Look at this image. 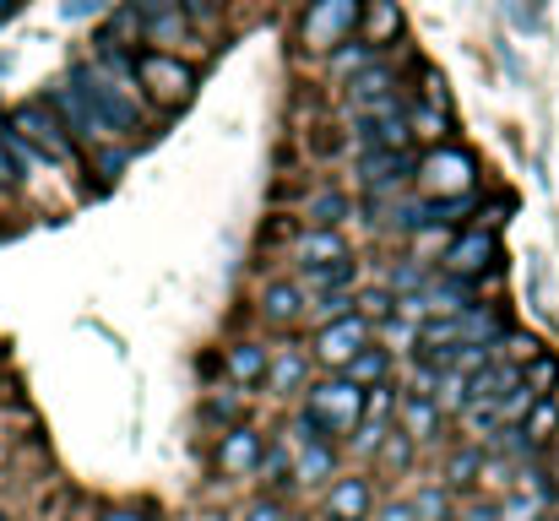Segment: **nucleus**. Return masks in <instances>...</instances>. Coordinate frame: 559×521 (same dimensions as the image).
<instances>
[{"label":"nucleus","instance_id":"obj_2","mask_svg":"<svg viewBox=\"0 0 559 521\" xmlns=\"http://www.w3.org/2000/svg\"><path fill=\"white\" fill-rule=\"evenodd\" d=\"M131 82L153 115H180L195 98V66L169 49H131Z\"/></svg>","mask_w":559,"mask_h":521},{"label":"nucleus","instance_id":"obj_31","mask_svg":"<svg viewBox=\"0 0 559 521\" xmlns=\"http://www.w3.org/2000/svg\"><path fill=\"white\" fill-rule=\"evenodd\" d=\"M516 375H522V386H527L533 396H549V391H559V358L549 353V347H544L538 358H527Z\"/></svg>","mask_w":559,"mask_h":521},{"label":"nucleus","instance_id":"obj_30","mask_svg":"<svg viewBox=\"0 0 559 521\" xmlns=\"http://www.w3.org/2000/svg\"><path fill=\"white\" fill-rule=\"evenodd\" d=\"M374 55H380V49H370V44H337V49H326V71H332L337 82H348V76H359L365 66H374Z\"/></svg>","mask_w":559,"mask_h":521},{"label":"nucleus","instance_id":"obj_34","mask_svg":"<svg viewBox=\"0 0 559 521\" xmlns=\"http://www.w3.org/2000/svg\"><path fill=\"white\" fill-rule=\"evenodd\" d=\"M343 316H359L348 288H337V294H321L316 305H305V321H316V327H326V321H343Z\"/></svg>","mask_w":559,"mask_h":521},{"label":"nucleus","instance_id":"obj_36","mask_svg":"<svg viewBox=\"0 0 559 521\" xmlns=\"http://www.w3.org/2000/svg\"><path fill=\"white\" fill-rule=\"evenodd\" d=\"M354 310H359L370 327H385V321L396 316V294H391V288H365V294H354Z\"/></svg>","mask_w":559,"mask_h":521},{"label":"nucleus","instance_id":"obj_45","mask_svg":"<svg viewBox=\"0 0 559 521\" xmlns=\"http://www.w3.org/2000/svg\"><path fill=\"white\" fill-rule=\"evenodd\" d=\"M93 153H98L93 164H98V174H104V179H120V169H126V153H115V142H104V147H93Z\"/></svg>","mask_w":559,"mask_h":521},{"label":"nucleus","instance_id":"obj_1","mask_svg":"<svg viewBox=\"0 0 559 521\" xmlns=\"http://www.w3.org/2000/svg\"><path fill=\"white\" fill-rule=\"evenodd\" d=\"M93 109H98V120L115 131V137H126V142H136V137H147V126H153V109H147V98L136 93V82H131V66H104V60H76L71 66V76H66Z\"/></svg>","mask_w":559,"mask_h":521},{"label":"nucleus","instance_id":"obj_7","mask_svg":"<svg viewBox=\"0 0 559 521\" xmlns=\"http://www.w3.org/2000/svg\"><path fill=\"white\" fill-rule=\"evenodd\" d=\"M49 109H55V120L66 126V137L82 147V153H93V147H104V142H115V131L98 120V109L71 87V82H60V87H49V98H44Z\"/></svg>","mask_w":559,"mask_h":521},{"label":"nucleus","instance_id":"obj_42","mask_svg":"<svg viewBox=\"0 0 559 521\" xmlns=\"http://www.w3.org/2000/svg\"><path fill=\"white\" fill-rule=\"evenodd\" d=\"M115 0H60V16L66 22H93V16H104Z\"/></svg>","mask_w":559,"mask_h":521},{"label":"nucleus","instance_id":"obj_41","mask_svg":"<svg viewBox=\"0 0 559 521\" xmlns=\"http://www.w3.org/2000/svg\"><path fill=\"white\" fill-rule=\"evenodd\" d=\"M429 283V267H418V261H402L396 267V277H391V294H418Z\"/></svg>","mask_w":559,"mask_h":521},{"label":"nucleus","instance_id":"obj_15","mask_svg":"<svg viewBox=\"0 0 559 521\" xmlns=\"http://www.w3.org/2000/svg\"><path fill=\"white\" fill-rule=\"evenodd\" d=\"M354 174H359V185L370 196H391V190H402L413 179V153H359Z\"/></svg>","mask_w":559,"mask_h":521},{"label":"nucleus","instance_id":"obj_3","mask_svg":"<svg viewBox=\"0 0 559 521\" xmlns=\"http://www.w3.org/2000/svg\"><path fill=\"white\" fill-rule=\"evenodd\" d=\"M332 446H343L354 429H359V413H365V391L343 375H321L305 386V407H299Z\"/></svg>","mask_w":559,"mask_h":521},{"label":"nucleus","instance_id":"obj_24","mask_svg":"<svg viewBox=\"0 0 559 521\" xmlns=\"http://www.w3.org/2000/svg\"><path fill=\"white\" fill-rule=\"evenodd\" d=\"M407 506H413L418 521H456V495H451L440 478H424V484L407 495Z\"/></svg>","mask_w":559,"mask_h":521},{"label":"nucleus","instance_id":"obj_21","mask_svg":"<svg viewBox=\"0 0 559 521\" xmlns=\"http://www.w3.org/2000/svg\"><path fill=\"white\" fill-rule=\"evenodd\" d=\"M294 261L299 267H326V261H348V245L337 228H310L294 239Z\"/></svg>","mask_w":559,"mask_h":521},{"label":"nucleus","instance_id":"obj_33","mask_svg":"<svg viewBox=\"0 0 559 521\" xmlns=\"http://www.w3.org/2000/svg\"><path fill=\"white\" fill-rule=\"evenodd\" d=\"M354 283V261H326V267H305V283L299 288H321V294H337Z\"/></svg>","mask_w":559,"mask_h":521},{"label":"nucleus","instance_id":"obj_16","mask_svg":"<svg viewBox=\"0 0 559 521\" xmlns=\"http://www.w3.org/2000/svg\"><path fill=\"white\" fill-rule=\"evenodd\" d=\"M391 429H396V435H407L413 446H435V440H440V429H445V413H440L429 396H402V402H396Z\"/></svg>","mask_w":559,"mask_h":521},{"label":"nucleus","instance_id":"obj_8","mask_svg":"<svg viewBox=\"0 0 559 521\" xmlns=\"http://www.w3.org/2000/svg\"><path fill=\"white\" fill-rule=\"evenodd\" d=\"M126 5H131V16H136L147 49H169V55H180V49L190 44V27H195V22L180 11V0H126Z\"/></svg>","mask_w":559,"mask_h":521},{"label":"nucleus","instance_id":"obj_22","mask_svg":"<svg viewBox=\"0 0 559 521\" xmlns=\"http://www.w3.org/2000/svg\"><path fill=\"white\" fill-rule=\"evenodd\" d=\"M478 212V190L467 196H424V228H462Z\"/></svg>","mask_w":559,"mask_h":521},{"label":"nucleus","instance_id":"obj_28","mask_svg":"<svg viewBox=\"0 0 559 521\" xmlns=\"http://www.w3.org/2000/svg\"><path fill=\"white\" fill-rule=\"evenodd\" d=\"M396 402H402V386H396V380L370 386V391H365V413H359V424H370V429H391V418H396Z\"/></svg>","mask_w":559,"mask_h":521},{"label":"nucleus","instance_id":"obj_4","mask_svg":"<svg viewBox=\"0 0 559 521\" xmlns=\"http://www.w3.org/2000/svg\"><path fill=\"white\" fill-rule=\"evenodd\" d=\"M5 131L33 153V164L44 158V164H60V169H66V164H76V158H82V147L66 137V126L55 120V109H49L44 98L16 104V109H11V120H5Z\"/></svg>","mask_w":559,"mask_h":521},{"label":"nucleus","instance_id":"obj_26","mask_svg":"<svg viewBox=\"0 0 559 521\" xmlns=\"http://www.w3.org/2000/svg\"><path fill=\"white\" fill-rule=\"evenodd\" d=\"M522 429H527V440H533V446H555L559 440V391L533 396V407H527Z\"/></svg>","mask_w":559,"mask_h":521},{"label":"nucleus","instance_id":"obj_20","mask_svg":"<svg viewBox=\"0 0 559 521\" xmlns=\"http://www.w3.org/2000/svg\"><path fill=\"white\" fill-rule=\"evenodd\" d=\"M359 27H365V44H370V49H385V44L402 38L407 22H402V5H396V0H365Z\"/></svg>","mask_w":559,"mask_h":521},{"label":"nucleus","instance_id":"obj_44","mask_svg":"<svg viewBox=\"0 0 559 521\" xmlns=\"http://www.w3.org/2000/svg\"><path fill=\"white\" fill-rule=\"evenodd\" d=\"M456 521H495V500H489V495H467V500L456 506Z\"/></svg>","mask_w":559,"mask_h":521},{"label":"nucleus","instance_id":"obj_39","mask_svg":"<svg viewBox=\"0 0 559 521\" xmlns=\"http://www.w3.org/2000/svg\"><path fill=\"white\" fill-rule=\"evenodd\" d=\"M98 521H164V511L147 506V500H126V506H104Z\"/></svg>","mask_w":559,"mask_h":521},{"label":"nucleus","instance_id":"obj_27","mask_svg":"<svg viewBox=\"0 0 559 521\" xmlns=\"http://www.w3.org/2000/svg\"><path fill=\"white\" fill-rule=\"evenodd\" d=\"M348 212H354V201H348L343 190H316V196L305 201V223H310V228H343Z\"/></svg>","mask_w":559,"mask_h":521},{"label":"nucleus","instance_id":"obj_9","mask_svg":"<svg viewBox=\"0 0 559 521\" xmlns=\"http://www.w3.org/2000/svg\"><path fill=\"white\" fill-rule=\"evenodd\" d=\"M445 267L440 272H451V277H489L495 272V261H500V239H495V228H456V239L445 245V256H440Z\"/></svg>","mask_w":559,"mask_h":521},{"label":"nucleus","instance_id":"obj_47","mask_svg":"<svg viewBox=\"0 0 559 521\" xmlns=\"http://www.w3.org/2000/svg\"><path fill=\"white\" fill-rule=\"evenodd\" d=\"M283 521H316V517H305V511H288V517H283Z\"/></svg>","mask_w":559,"mask_h":521},{"label":"nucleus","instance_id":"obj_14","mask_svg":"<svg viewBox=\"0 0 559 521\" xmlns=\"http://www.w3.org/2000/svg\"><path fill=\"white\" fill-rule=\"evenodd\" d=\"M294 451V489H326L343 473V446L332 440H310V446H288Z\"/></svg>","mask_w":559,"mask_h":521},{"label":"nucleus","instance_id":"obj_37","mask_svg":"<svg viewBox=\"0 0 559 521\" xmlns=\"http://www.w3.org/2000/svg\"><path fill=\"white\" fill-rule=\"evenodd\" d=\"M374 332H380L374 343L385 347L391 358H396V353H418V327H413V321H396V316H391V321H385V327H374Z\"/></svg>","mask_w":559,"mask_h":521},{"label":"nucleus","instance_id":"obj_46","mask_svg":"<svg viewBox=\"0 0 559 521\" xmlns=\"http://www.w3.org/2000/svg\"><path fill=\"white\" fill-rule=\"evenodd\" d=\"M180 11H186L190 22H212V11H217V0H180Z\"/></svg>","mask_w":559,"mask_h":521},{"label":"nucleus","instance_id":"obj_23","mask_svg":"<svg viewBox=\"0 0 559 521\" xmlns=\"http://www.w3.org/2000/svg\"><path fill=\"white\" fill-rule=\"evenodd\" d=\"M255 478L266 484V495H294V451H288V440H266V451H261V467H255Z\"/></svg>","mask_w":559,"mask_h":521},{"label":"nucleus","instance_id":"obj_10","mask_svg":"<svg viewBox=\"0 0 559 521\" xmlns=\"http://www.w3.org/2000/svg\"><path fill=\"white\" fill-rule=\"evenodd\" d=\"M261 451H266V435H261L255 424H234V429H223V435H217L212 467H217V478H228V484H245V478H255V467H261Z\"/></svg>","mask_w":559,"mask_h":521},{"label":"nucleus","instance_id":"obj_25","mask_svg":"<svg viewBox=\"0 0 559 521\" xmlns=\"http://www.w3.org/2000/svg\"><path fill=\"white\" fill-rule=\"evenodd\" d=\"M223 369H228V380L234 386H261V375H266V347L261 343H234L228 353H223Z\"/></svg>","mask_w":559,"mask_h":521},{"label":"nucleus","instance_id":"obj_43","mask_svg":"<svg viewBox=\"0 0 559 521\" xmlns=\"http://www.w3.org/2000/svg\"><path fill=\"white\" fill-rule=\"evenodd\" d=\"M370 521H418V517H413V506H407V495H391V500H374Z\"/></svg>","mask_w":559,"mask_h":521},{"label":"nucleus","instance_id":"obj_32","mask_svg":"<svg viewBox=\"0 0 559 521\" xmlns=\"http://www.w3.org/2000/svg\"><path fill=\"white\" fill-rule=\"evenodd\" d=\"M456 418H462V435H467V440H478V446H484V440H489V435H495V429L506 424L495 402H467V407H462Z\"/></svg>","mask_w":559,"mask_h":521},{"label":"nucleus","instance_id":"obj_17","mask_svg":"<svg viewBox=\"0 0 559 521\" xmlns=\"http://www.w3.org/2000/svg\"><path fill=\"white\" fill-rule=\"evenodd\" d=\"M478 467H484V446L478 440H462V446H451L445 451V462H440V484L451 489V495H478Z\"/></svg>","mask_w":559,"mask_h":521},{"label":"nucleus","instance_id":"obj_12","mask_svg":"<svg viewBox=\"0 0 559 521\" xmlns=\"http://www.w3.org/2000/svg\"><path fill=\"white\" fill-rule=\"evenodd\" d=\"M374 511V478L370 473H337L321 489V521H370Z\"/></svg>","mask_w":559,"mask_h":521},{"label":"nucleus","instance_id":"obj_11","mask_svg":"<svg viewBox=\"0 0 559 521\" xmlns=\"http://www.w3.org/2000/svg\"><path fill=\"white\" fill-rule=\"evenodd\" d=\"M374 338V327L365 316H343V321H326V327H316V343H310V358H316V369H326V375H337L359 347Z\"/></svg>","mask_w":559,"mask_h":521},{"label":"nucleus","instance_id":"obj_18","mask_svg":"<svg viewBox=\"0 0 559 521\" xmlns=\"http://www.w3.org/2000/svg\"><path fill=\"white\" fill-rule=\"evenodd\" d=\"M261 321L277 327V332L299 327L305 321V288L299 283H266L261 288Z\"/></svg>","mask_w":559,"mask_h":521},{"label":"nucleus","instance_id":"obj_48","mask_svg":"<svg viewBox=\"0 0 559 521\" xmlns=\"http://www.w3.org/2000/svg\"><path fill=\"white\" fill-rule=\"evenodd\" d=\"M549 521H559V511H549Z\"/></svg>","mask_w":559,"mask_h":521},{"label":"nucleus","instance_id":"obj_35","mask_svg":"<svg viewBox=\"0 0 559 521\" xmlns=\"http://www.w3.org/2000/svg\"><path fill=\"white\" fill-rule=\"evenodd\" d=\"M418 457V446L407 440V435H396V429H385V440H380V451H374V467H391V473H407V462Z\"/></svg>","mask_w":559,"mask_h":521},{"label":"nucleus","instance_id":"obj_38","mask_svg":"<svg viewBox=\"0 0 559 521\" xmlns=\"http://www.w3.org/2000/svg\"><path fill=\"white\" fill-rule=\"evenodd\" d=\"M201 413L234 429V424H245V391H223V396H212V402H206Z\"/></svg>","mask_w":559,"mask_h":521},{"label":"nucleus","instance_id":"obj_40","mask_svg":"<svg viewBox=\"0 0 559 521\" xmlns=\"http://www.w3.org/2000/svg\"><path fill=\"white\" fill-rule=\"evenodd\" d=\"M288 517V506L277 500V495H255L245 511H239V521H283Z\"/></svg>","mask_w":559,"mask_h":521},{"label":"nucleus","instance_id":"obj_13","mask_svg":"<svg viewBox=\"0 0 559 521\" xmlns=\"http://www.w3.org/2000/svg\"><path fill=\"white\" fill-rule=\"evenodd\" d=\"M316 380V358L310 347H266V375H261V391L266 396H305V386Z\"/></svg>","mask_w":559,"mask_h":521},{"label":"nucleus","instance_id":"obj_29","mask_svg":"<svg viewBox=\"0 0 559 521\" xmlns=\"http://www.w3.org/2000/svg\"><path fill=\"white\" fill-rule=\"evenodd\" d=\"M27 169H33V153L0 126V190H11V185H22L27 179Z\"/></svg>","mask_w":559,"mask_h":521},{"label":"nucleus","instance_id":"obj_6","mask_svg":"<svg viewBox=\"0 0 559 521\" xmlns=\"http://www.w3.org/2000/svg\"><path fill=\"white\" fill-rule=\"evenodd\" d=\"M473 179H478V164H473V153H462V147H429L418 164H413V185L424 190V196H467L473 190Z\"/></svg>","mask_w":559,"mask_h":521},{"label":"nucleus","instance_id":"obj_19","mask_svg":"<svg viewBox=\"0 0 559 521\" xmlns=\"http://www.w3.org/2000/svg\"><path fill=\"white\" fill-rule=\"evenodd\" d=\"M337 375H343V380H354L359 391H370V386H385V380H396V358H391V353H385V347L370 338V343L359 347V353H354V358H348V364H343Z\"/></svg>","mask_w":559,"mask_h":521},{"label":"nucleus","instance_id":"obj_5","mask_svg":"<svg viewBox=\"0 0 559 521\" xmlns=\"http://www.w3.org/2000/svg\"><path fill=\"white\" fill-rule=\"evenodd\" d=\"M359 11H365V0H310L305 16H299V44L310 55H326V49L348 44L359 33Z\"/></svg>","mask_w":559,"mask_h":521}]
</instances>
